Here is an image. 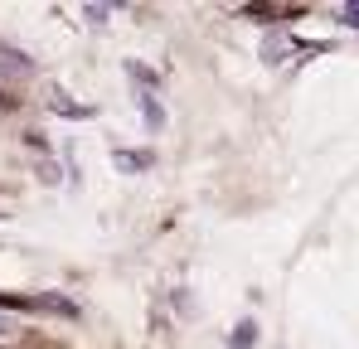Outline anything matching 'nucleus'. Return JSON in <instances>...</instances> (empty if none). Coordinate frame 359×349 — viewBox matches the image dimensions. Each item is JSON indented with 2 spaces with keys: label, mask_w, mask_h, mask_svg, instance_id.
<instances>
[{
  "label": "nucleus",
  "mask_w": 359,
  "mask_h": 349,
  "mask_svg": "<svg viewBox=\"0 0 359 349\" xmlns=\"http://www.w3.org/2000/svg\"><path fill=\"white\" fill-rule=\"evenodd\" d=\"M252 340H257V325H252V320H243L238 330H233V349H248Z\"/></svg>",
  "instance_id": "1"
},
{
  "label": "nucleus",
  "mask_w": 359,
  "mask_h": 349,
  "mask_svg": "<svg viewBox=\"0 0 359 349\" xmlns=\"http://www.w3.org/2000/svg\"><path fill=\"white\" fill-rule=\"evenodd\" d=\"M117 165H121V170H146V165H151V156H146V151H141V156L121 151V156H117Z\"/></svg>",
  "instance_id": "2"
},
{
  "label": "nucleus",
  "mask_w": 359,
  "mask_h": 349,
  "mask_svg": "<svg viewBox=\"0 0 359 349\" xmlns=\"http://www.w3.org/2000/svg\"><path fill=\"white\" fill-rule=\"evenodd\" d=\"M340 15H345V25H355V29H359V5H345Z\"/></svg>",
  "instance_id": "3"
}]
</instances>
